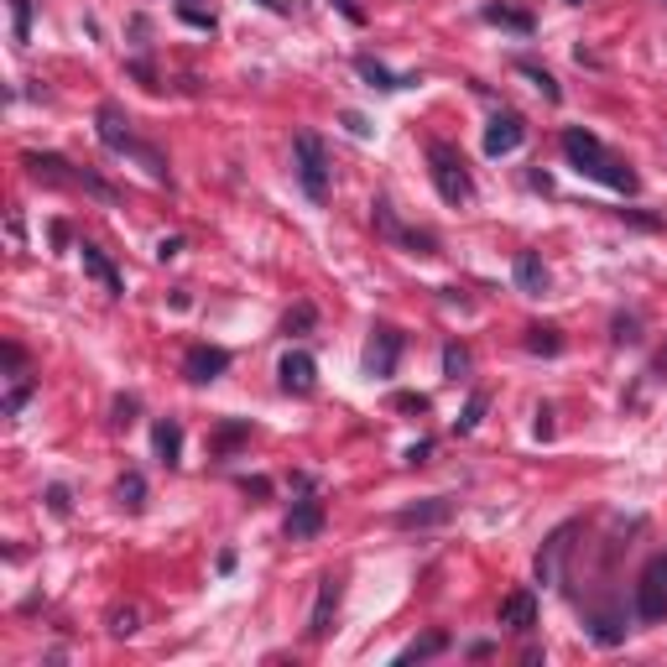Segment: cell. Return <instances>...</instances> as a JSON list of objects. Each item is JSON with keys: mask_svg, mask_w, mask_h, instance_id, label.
<instances>
[{"mask_svg": "<svg viewBox=\"0 0 667 667\" xmlns=\"http://www.w3.org/2000/svg\"><path fill=\"white\" fill-rule=\"evenodd\" d=\"M563 157L574 162V172H584V178H594V183H604V188H615V193H636V188H642V178L631 172V162H621V157H615L600 136H589V130H563Z\"/></svg>", "mask_w": 667, "mask_h": 667, "instance_id": "6da1fadb", "label": "cell"}, {"mask_svg": "<svg viewBox=\"0 0 667 667\" xmlns=\"http://www.w3.org/2000/svg\"><path fill=\"white\" fill-rule=\"evenodd\" d=\"M511 276H517V287H521V292H532V297H537V292H547V266H542L532 250H521V256H517Z\"/></svg>", "mask_w": 667, "mask_h": 667, "instance_id": "d6986e66", "label": "cell"}, {"mask_svg": "<svg viewBox=\"0 0 667 667\" xmlns=\"http://www.w3.org/2000/svg\"><path fill=\"white\" fill-rule=\"evenodd\" d=\"M32 392H37V381H16V386H11V396H5V407H0V412H5V417H16L21 407L32 401Z\"/></svg>", "mask_w": 667, "mask_h": 667, "instance_id": "f1b7e54d", "label": "cell"}, {"mask_svg": "<svg viewBox=\"0 0 667 667\" xmlns=\"http://www.w3.org/2000/svg\"><path fill=\"white\" fill-rule=\"evenodd\" d=\"M110 631L115 636H136V610L125 604V610H110Z\"/></svg>", "mask_w": 667, "mask_h": 667, "instance_id": "1f68e13d", "label": "cell"}, {"mask_svg": "<svg viewBox=\"0 0 667 667\" xmlns=\"http://www.w3.org/2000/svg\"><path fill=\"white\" fill-rule=\"evenodd\" d=\"M308 324H313V303H297V313H287V318H282V329H287V334L308 329Z\"/></svg>", "mask_w": 667, "mask_h": 667, "instance_id": "d6a6232c", "label": "cell"}, {"mask_svg": "<svg viewBox=\"0 0 667 667\" xmlns=\"http://www.w3.org/2000/svg\"><path fill=\"white\" fill-rule=\"evenodd\" d=\"M428 172H433V188L443 204H469L475 198V178H469V167H464V157H459L454 146L433 141L428 146Z\"/></svg>", "mask_w": 667, "mask_h": 667, "instance_id": "7a4b0ae2", "label": "cell"}, {"mask_svg": "<svg viewBox=\"0 0 667 667\" xmlns=\"http://www.w3.org/2000/svg\"><path fill=\"white\" fill-rule=\"evenodd\" d=\"M276 375H282V392L287 396H313V386H318V365H313V354H303V350L282 354Z\"/></svg>", "mask_w": 667, "mask_h": 667, "instance_id": "9c48e42d", "label": "cell"}, {"mask_svg": "<svg viewBox=\"0 0 667 667\" xmlns=\"http://www.w3.org/2000/svg\"><path fill=\"white\" fill-rule=\"evenodd\" d=\"M94 130H100V141L110 151H121V157H141V141H136V130H130V115H125L121 104H100V115H94Z\"/></svg>", "mask_w": 667, "mask_h": 667, "instance_id": "8992f818", "label": "cell"}, {"mask_svg": "<svg viewBox=\"0 0 667 667\" xmlns=\"http://www.w3.org/2000/svg\"><path fill=\"white\" fill-rule=\"evenodd\" d=\"M324 532V500L318 496H303V500H292V511H287V537L292 542H308Z\"/></svg>", "mask_w": 667, "mask_h": 667, "instance_id": "4fadbf2b", "label": "cell"}, {"mask_svg": "<svg viewBox=\"0 0 667 667\" xmlns=\"http://www.w3.org/2000/svg\"><path fill=\"white\" fill-rule=\"evenodd\" d=\"M371 208H375V214H371L375 229H381V235H386L392 246H407L412 256H438V240H433V235H422V229H407L401 219H396V208L386 204V198H375Z\"/></svg>", "mask_w": 667, "mask_h": 667, "instance_id": "277c9868", "label": "cell"}, {"mask_svg": "<svg viewBox=\"0 0 667 667\" xmlns=\"http://www.w3.org/2000/svg\"><path fill=\"white\" fill-rule=\"evenodd\" d=\"M344 125H350L354 136H371V125H365V115H354V110H350V115H344Z\"/></svg>", "mask_w": 667, "mask_h": 667, "instance_id": "f35d334b", "label": "cell"}, {"mask_svg": "<svg viewBox=\"0 0 667 667\" xmlns=\"http://www.w3.org/2000/svg\"><path fill=\"white\" fill-rule=\"evenodd\" d=\"M151 443H157V454H162L167 469H178V464H183V428H178L172 417H162V422L151 428Z\"/></svg>", "mask_w": 667, "mask_h": 667, "instance_id": "ac0fdd59", "label": "cell"}, {"mask_svg": "<svg viewBox=\"0 0 667 667\" xmlns=\"http://www.w3.org/2000/svg\"><path fill=\"white\" fill-rule=\"evenodd\" d=\"M11 42L16 47L32 42V0H11Z\"/></svg>", "mask_w": 667, "mask_h": 667, "instance_id": "cb8c5ba5", "label": "cell"}, {"mask_svg": "<svg viewBox=\"0 0 667 667\" xmlns=\"http://www.w3.org/2000/svg\"><path fill=\"white\" fill-rule=\"evenodd\" d=\"M266 5H271V11H276V16H287V11H292L287 0H266Z\"/></svg>", "mask_w": 667, "mask_h": 667, "instance_id": "60d3db41", "label": "cell"}, {"mask_svg": "<svg viewBox=\"0 0 667 667\" xmlns=\"http://www.w3.org/2000/svg\"><path fill=\"white\" fill-rule=\"evenodd\" d=\"M610 339H615V344H642V324H636V318H615V324H610Z\"/></svg>", "mask_w": 667, "mask_h": 667, "instance_id": "f546056e", "label": "cell"}, {"mask_svg": "<svg viewBox=\"0 0 667 667\" xmlns=\"http://www.w3.org/2000/svg\"><path fill=\"white\" fill-rule=\"evenodd\" d=\"M443 375H449V381L469 375V350H464V344H454V339L443 344Z\"/></svg>", "mask_w": 667, "mask_h": 667, "instance_id": "484cf974", "label": "cell"}, {"mask_svg": "<svg viewBox=\"0 0 667 667\" xmlns=\"http://www.w3.org/2000/svg\"><path fill=\"white\" fill-rule=\"evenodd\" d=\"M574 5H579V0H574Z\"/></svg>", "mask_w": 667, "mask_h": 667, "instance_id": "b9f144b4", "label": "cell"}, {"mask_svg": "<svg viewBox=\"0 0 667 667\" xmlns=\"http://www.w3.org/2000/svg\"><path fill=\"white\" fill-rule=\"evenodd\" d=\"M392 407H396V412H428V396L401 392V396H392Z\"/></svg>", "mask_w": 667, "mask_h": 667, "instance_id": "836d02e7", "label": "cell"}, {"mask_svg": "<svg viewBox=\"0 0 667 667\" xmlns=\"http://www.w3.org/2000/svg\"><path fill=\"white\" fill-rule=\"evenodd\" d=\"M443 646H449V636H443V631H428V636H417L412 646H401L396 662H422V657H433V652H443Z\"/></svg>", "mask_w": 667, "mask_h": 667, "instance_id": "44dd1931", "label": "cell"}, {"mask_svg": "<svg viewBox=\"0 0 667 667\" xmlns=\"http://www.w3.org/2000/svg\"><path fill=\"white\" fill-rule=\"evenodd\" d=\"M485 407H490V396H485V392H475V396H469V407H464V417H459L454 428H459V433H475V428H479V417H485Z\"/></svg>", "mask_w": 667, "mask_h": 667, "instance_id": "83f0119b", "label": "cell"}, {"mask_svg": "<svg viewBox=\"0 0 667 667\" xmlns=\"http://www.w3.org/2000/svg\"><path fill=\"white\" fill-rule=\"evenodd\" d=\"M636 615L642 621H667V558L646 563L642 584H636Z\"/></svg>", "mask_w": 667, "mask_h": 667, "instance_id": "5b68a950", "label": "cell"}, {"mask_svg": "<svg viewBox=\"0 0 667 667\" xmlns=\"http://www.w3.org/2000/svg\"><path fill=\"white\" fill-rule=\"evenodd\" d=\"M354 68H360V79L371 83V89H386V94H392V89H407V83H417V79H396L392 68H386V63H375V58H354Z\"/></svg>", "mask_w": 667, "mask_h": 667, "instance_id": "ffe728a7", "label": "cell"}, {"mask_svg": "<svg viewBox=\"0 0 667 667\" xmlns=\"http://www.w3.org/2000/svg\"><path fill=\"white\" fill-rule=\"evenodd\" d=\"M292 157H297V183H303V193H308L313 204H324V198H329V151H324V141H318L313 130H297V136H292Z\"/></svg>", "mask_w": 667, "mask_h": 667, "instance_id": "3957f363", "label": "cell"}, {"mask_svg": "<svg viewBox=\"0 0 667 667\" xmlns=\"http://www.w3.org/2000/svg\"><path fill=\"white\" fill-rule=\"evenodd\" d=\"M500 625L517 631V636H527V631L537 625V594H532V589H511V594L500 600Z\"/></svg>", "mask_w": 667, "mask_h": 667, "instance_id": "7c38bea8", "label": "cell"}, {"mask_svg": "<svg viewBox=\"0 0 667 667\" xmlns=\"http://www.w3.org/2000/svg\"><path fill=\"white\" fill-rule=\"evenodd\" d=\"M339 594H344V579H324L318 584V604H313V615H308V636L313 642H324L334 631V615H339Z\"/></svg>", "mask_w": 667, "mask_h": 667, "instance_id": "8fae6325", "label": "cell"}, {"mask_svg": "<svg viewBox=\"0 0 667 667\" xmlns=\"http://www.w3.org/2000/svg\"><path fill=\"white\" fill-rule=\"evenodd\" d=\"M527 350L532 354H563V334L547 329V324H532V329H527Z\"/></svg>", "mask_w": 667, "mask_h": 667, "instance_id": "7402d4cb", "label": "cell"}, {"mask_svg": "<svg viewBox=\"0 0 667 667\" xmlns=\"http://www.w3.org/2000/svg\"><path fill=\"white\" fill-rule=\"evenodd\" d=\"M521 73H527V79H532V83H537V89H542V100H553V104L563 100V89H558V79H553V73H547V68H537V63H521Z\"/></svg>", "mask_w": 667, "mask_h": 667, "instance_id": "4316f807", "label": "cell"}, {"mask_svg": "<svg viewBox=\"0 0 667 667\" xmlns=\"http://www.w3.org/2000/svg\"><path fill=\"white\" fill-rule=\"evenodd\" d=\"M485 21H496V26H511V32H532V16H521V11H511V5H485Z\"/></svg>", "mask_w": 667, "mask_h": 667, "instance_id": "d4e9b609", "label": "cell"}, {"mask_svg": "<svg viewBox=\"0 0 667 667\" xmlns=\"http://www.w3.org/2000/svg\"><path fill=\"white\" fill-rule=\"evenodd\" d=\"M443 303H449V308H469V297H464L459 287H443Z\"/></svg>", "mask_w": 667, "mask_h": 667, "instance_id": "74e56055", "label": "cell"}, {"mask_svg": "<svg viewBox=\"0 0 667 667\" xmlns=\"http://www.w3.org/2000/svg\"><path fill=\"white\" fill-rule=\"evenodd\" d=\"M428 454H433V443H412V449H407V459H412V464H422Z\"/></svg>", "mask_w": 667, "mask_h": 667, "instance_id": "ab89813d", "label": "cell"}, {"mask_svg": "<svg viewBox=\"0 0 667 667\" xmlns=\"http://www.w3.org/2000/svg\"><path fill=\"white\" fill-rule=\"evenodd\" d=\"M115 500H121L125 511H141V506H146V479L136 475V469H130V475H125L121 485H115Z\"/></svg>", "mask_w": 667, "mask_h": 667, "instance_id": "603a6c76", "label": "cell"}, {"mask_svg": "<svg viewBox=\"0 0 667 667\" xmlns=\"http://www.w3.org/2000/svg\"><path fill=\"white\" fill-rule=\"evenodd\" d=\"M79 261H83V276H94V282H100V287L110 292V297H121V292H125L121 271L110 266V256H104L100 246H89V240H83V246H79Z\"/></svg>", "mask_w": 667, "mask_h": 667, "instance_id": "9a60e30c", "label": "cell"}, {"mask_svg": "<svg viewBox=\"0 0 667 667\" xmlns=\"http://www.w3.org/2000/svg\"><path fill=\"white\" fill-rule=\"evenodd\" d=\"M225 371H229V354L219 350V344H193V350L183 354V375L193 386H208V381H219Z\"/></svg>", "mask_w": 667, "mask_h": 667, "instance_id": "ba28073f", "label": "cell"}, {"mask_svg": "<svg viewBox=\"0 0 667 667\" xmlns=\"http://www.w3.org/2000/svg\"><path fill=\"white\" fill-rule=\"evenodd\" d=\"M21 162H26V172H32L37 183H68V188H79V172H68L73 162H63V157H53V151H26Z\"/></svg>", "mask_w": 667, "mask_h": 667, "instance_id": "2e32d148", "label": "cell"}, {"mask_svg": "<svg viewBox=\"0 0 667 667\" xmlns=\"http://www.w3.org/2000/svg\"><path fill=\"white\" fill-rule=\"evenodd\" d=\"M579 532V521H563L553 537L542 542V553H537V584H553L558 579V563H563V553H568V537Z\"/></svg>", "mask_w": 667, "mask_h": 667, "instance_id": "5bb4252c", "label": "cell"}, {"mask_svg": "<svg viewBox=\"0 0 667 667\" xmlns=\"http://www.w3.org/2000/svg\"><path fill=\"white\" fill-rule=\"evenodd\" d=\"M537 438H553V407H537Z\"/></svg>", "mask_w": 667, "mask_h": 667, "instance_id": "8d00e7d4", "label": "cell"}, {"mask_svg": "<svg viewBox=\"0 0 667 667\" xmlns=\"http://www.w3.org/2000/svg\"><path fill=\"white\" fill-rule=\"evenodd\" d=\"M130 412H136V396H115V428H130Z\"/></svg>", "mask_w": 667, "mask_h": 667, "instance_id": "e575fe53", "label": "cell"}, {"mask_svg": "<svg viewBox=\"0 0 667 667\" xmlns=\"http://www.w3.org/2000/svg\"><path fill=\"white\" fill-rule=\"evenodd\" d=\"M396 360H401V329L392 324H375L371 344H365V375H392Z\"/></svg>", "mask_w": 667, "mask_h": 667, "instance_id": "52a82bcc", "label": "cell"}, {"mask_svg": "<svg viewBox=\"0 0 667 667\" xmlns=\"http://www.w3.org/2000/svg\"><path fill=\"white\" fill-rule=\"evenodd\" d=\"M449 511H454V500H443V496H433V500H417V506H401L396 511V527H438V521H449Z\"/></svg>", "mask_w": 667, "mask_h": 667, "instance_id": "e0dca14e", "label": "cell"}, {"mask_svg": "<svg viewBox=\"0 0 667 667\" xmlns=\"http://www.w3.org/2000/svg\"><path fill=\"white\" fill-rule=\"evenodd\" d=\"M47 511H53V517H68V511H73V496H68V485H47Z\"/></svg>", "mask_w": 667, "mask_h": 667, "instance_id": "4dcf8cb0", "label": "cell"}, {"mask_svg": "<svg viewBox=\"0 0 667 667\" xmlns=\"http://www.w3.org/2000/svg\"><path fill=\"white\" fill-rule=\"evenodd\" d=\"M521 136H527V125H521V115H511V110H500L496 121L485 125V157H511L521 146Z\"/></svg>", "mask_w": 667, "mask_h": 667, "instance_id": "30bf717a", "label": "cell"}, {"mask_svg": "<svg viewBox=\"0 0 667 667\" xmlns=\"http://www.w3.org/2000/svg\"><path fill=\"white\" fill-rule=\"evenodd\" d=\"M178 250H183V235H167L162 246H157V256H162V261H172V256H178Z\"/></svg>", "mask_w": 667, "mask_h": 667, "instance_id": "d590c367", "label": "cell"}]
</instances>
